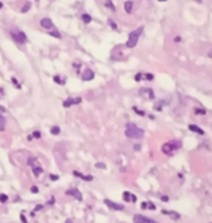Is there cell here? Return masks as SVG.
<instances>
[{"instance_id": "6da1fadb", "label": "cell", "mask_w": 212, "mask_h": 223, "mask_svg": "<svg viewBox=\"0 0 212 223\" xmlns=\"http://www.w3.org/2000/svg\"><path fill=\"white\" fill-rule=\"evenodd\" d=\"M125 135L131 139H142L144 136V131L141 128H138L135 123H127L125 128Z\"/></svg>"}, {"instance_id": "7a4b0ae2", "label": "cell", "mask_w": 212, "mask_h": 223, "mask_svg": "<svg viewBox=\"0 0 212 223\" xmlns=\"http://www.w3.org/2000/svg\"><path fill=\"white\" fill-rule=\"evenodd\" d=\"M180 146H182V142H179V141H170V142H166V144L161 146V151H163L166 155L171 157V155H174V154L180 149Z\"/></svg>"}, {"instance_id": "3957f363", "label": "cell", "mask_w": 212, "mask_h": 223, "mask_svg": "<svg viewBox=\"0 0 212 223\" xmlns=\"http://www.w3.org/2000/svg\"><path fill=\"white\" fill-rule=\"evenodd\" d=\"M142 31H144V28H142V26H140V28H137L135 31H132V32L128 35V41H127V47H128V48H134V47L138 44V41H140V36H141Z\"/></svg>"}, {"instance_id": "277c9868", "label": "cell", "mask_w": 212, "mask_h": 223, "mask_svg": "<svg viewBox=\"0 0 212 223\" xmlns=\"http://www.w3.org/2000/svg\"><path fill=\"white\" fill-rule=\"evenodd\" d=\"M10 35H12V38L15 39V42H18V44H21V45L28 42L26 34H25L23 31H21V29H13V31H10Z\"/></svg>"}, {"instance_id": "5b68a950", "label": "cell", "mask_w": 212, "mask_h": 223, "mask_svg": "<svg viewBox=\"0 0 212 223\" xmlns=\"http://www.w3.org/2000/svg\"><path fill=\"white\" fill-rule=\"evenodd\" d=\"M134 223H158L153 219H148L145 216H141V214H135L134 216Z\"/></svg>"}, {"instance_id": "8992f818", "label": "cell", "mask_w": 212, "mask_h": 223, "mask_svg": "<svg viewBox=\"0 0 212 223\" xmlns=\"http://www.w3.org/2000/svg\"><path fill=\"white\" fill-rule=\"evenodd\" d=\"M41 26H42L44 29H47V31L54 29V23H52V21H51L50 18H42V19H41Z\"/></svg>"}, {"instance_id": "52a82bcc", "label": "cell", "mask_w": 212, "mask_h": 223, "mask_svg": "<svg viewBox=\"0 0 212 223\" xmlns=\"http://www.w3.org/2000/svg\"><path fill=\"white\" fill-rule=\"evenodd\" d=\"M105 204L108 206L109 209H112V210H124V206L122 204H116V203H114L112 200H108V198L105 200Z\"/></svg>"}, {"instance_id": "ba28073f", "label": "cell", "mask_w": 212, "mask_h": 223, "mask_svg": "<svg viewBox=\"0 0 212 223\" xmlns=\"http://www.w3.org/2000/svg\"><path fill=\"white\" fill-rule=\"evenodd\" d=\"M93 77H94V73H93V70H90V68H86V70L83 71V74H81V78H83L84 81H90V80H93Z\"/></svg>"}, {"instance_id": "9c48e42d", "label": "cell", "mask_w": 212, "mask_h": 223, "mask_svg": "<svg viewBox=\"0 0 212 223\" xmlns=\"http://www.w3.org/2000/svg\"><path fill=\"white\" fill-rule=\"evenodd\" d=\"M140 94H142V96H144V94L148 96L150 100H154V97H156V96H154V91H153L151 88H141V90H140Z\"/></svg>"}, {"instance_id": "30bf717a", "label": "cell", "mask_w": 212, "mask_h": 223, "mask_svg": "<svg viewBox=\"0 0 212 223\" xmlns=\"http://www.w3.org/2000/svg\"><path fill=\"white\" fill-rule=\"evenodd\" d=\"M161 213L166 214V216H170V217L174 219V220H179V219H180V214L176 213V211H171V210H166V209H164V210H161Z\"/></svg>"}, {"instance_id": "8fae6325", "label": "cell", "mask_w": 212, "mask_h": 223, "mask_svg": "<svg viewBox=\"0 0 212 223\" xmlns=\"http://www.w3.org/2000/svg\"><path fill=\"white\" fill-rule=\"evenodd\" d=\"M124 200L128 201V203H129V201H131V203H135V201H137V197H135L134 194H131L129 191H124Z\"/></svg>"}, {"instance_id": "7c38bea8", "label": "cell", "mask_w": 212, "mask_h": 223, "mask_svg": "<svg viewBox=\"0 0 212 223\" xmlns=\"http://www.w3.org/2000/svg\"><path fill=\"white\" fill-rule=\"evenodd\" d=\"M67 194H70V196H74L77 200H81V198H83V196L80 194V191H78L77 188H71V190H68V191H67Z\"/></svg>"}, {"instance_id": "4fadbf2b", "label": "cell", "mask_w": 212, "mask_h": 223, "mask_svg": "<svg viewBox=\"0 0 212 223\" xmlns=\"http://www.w3.org/2000/svg\"><path fill=\"white\" fill-rule=\"evenodd\" d=\"M124 9H125L127 13H131L134 10V3L131 2V0H127V2L124 3Z\"/></svg>"}, {"instance_id": "5bb4252c", "label": "cell", "mask_w": 212, "mask_h": 223, "mask_svg": "<svg viewBox=\"0 0 212 223\" xmlns=\"http://www.w3.org/2000/svg\"><path fill=\"white\" fill-rule=\"evenodd\" d=\"M189 131H192V132H195V133H198V135H203V133H205L203 129L198 128L196 125H189Z\"/></svg>"}, {"instance_id": "9a60e30c", "label": "cell", "mask_w": 212, "mask_h": 223, "mask_svg": "<svg viewBox=\"0 0 212 223\" xmlns=\"http://www.w3.org/2000/svg\"><path fill=\"white\" fill-rule=\"evenodd\" d=\"M74 175H76V177H80V178L84 180V181H93V177H92V175H84V174H80L78 171H74Z\"/></svg>"}, {"instance_id": "2e32d148", "label": "cell", "mask_w": 212, "mask_h": 223, "mask_svg": "<svg viewBox=\"0 0 212 223\" xmlns=\"http://www.w3.org/2000/svg\"><path fill=\"white\" fill-rule=\"evenodd\" d=\"M32 172H34V175H35V177H39V175L44 172V170H42V167H41V165H36V167H34V168H32Z\"/></svg>"}, {"instance_id": "e0dca14e", "label": "cell", "mask_w": 212, "mask_h": 223, "mask_svg": "<svg viewBox=\"0 0 212 223\" xmlns=\"http://www.w3.org/2000/svg\"><path fill=\"white\" fill-rule=\"evenodd\" d=\"M105 6L108 8L111 12H116V8H115V5L112 3V0H106V2H105Z\"/></svg>"}, {"instance_id": "ac0fdd59", "label": "cell", "mask_w": 212, "mask_h": 223, "mask_svg": "<svg viewBox=\"0 0 212 223\" xmlns=\"http://www.w3.org/2000/svg\"><path fill=\"white\" fill-rule=\"evenodd\" d=\"M5 128H6V119L3 118V115L0 113V132H3L5 131Z\"/></svg>"}, {"instance_id": "d6986e66", "label": "cell", "mask_w": 212, "mask_h": 223, "mask_svg": "<svg viewBox=\"0 0 212 223\" xmlns=\"http://www.w3.org/2000/svg\"><path fill=\"white\" fill-rule=\"evenodd\" d=\"M81 21H83V23H90L92 22V16L87 15V13H83L81 15Z\"/></svg>"}, {"instance_id": "ffe728a7", "label": "cell", "mask_w": 212, "mask_h": 223, "mask_svg": "<svg viewBox=\"0 0 212 223\" xmlns=\"http://www.w3.org/2000/svg\"><path fill=\"white\" fill-rule=\"evenodd\" d=\"M73 104H74V99H71V97H70V99H67V100L63 103V106H64V107H70V106H73Z\"/></svg>"}, {"instance_id": "44dd1931", "label": "cell", "mask_w": 212, "mask_h": 223, "mask_svg": "<svg viewBox=\"0 0 212 223\" xmlns=\"http://www.w3.org/2000/svg\"><path fill=\"white\" fill-rule=\"evenodd\" d=\"M48 34H50L51 36H55V38H58V39L61 38V34H60V32H57L55 29H51V31H48Z\"/></svg>"}, {"instance_id": "7402d4cb", "label": "cell", "mask_w": 212, "mask_h": 223, "mask_svg": "<svg viewBox=\"0 0 212 223\" xmlns=\"http://www.w3.org/2000/svg\"><path fill=\"white\" fill-rule=\"evenodd\" d=\"M28 165L36 167V165H39V164H38V159H36V158H29V159H28Z\"/></svg>"}, {"instance_id": "603a6c76", "label": "cell", "mask_w": 212, "mask_h": 223, "mask_svg": "<svg viewBox=\"0 0 212 223\" xmlns=\"http://www.w3.org/2000/svg\"><path fill=\"white\" fill-rule=\"evenodd\" d=\"M60 132H61V129H60L58 126H52V128H51V133H52V135H60Z\"/></svg>"}, {"instance_id": "cb8c5ba5", "label": "cell", "mask_w": 212, "mask_h": 223, "mask_svg": "<svg viewBox=\"0 0 212 223\" xmlns=\"http://www.w3.org/2000/svg\"><path fill=\"white\" fill-rule=\"evenodd\" d=\"M54 81H55L57 84H64V83H65V80L60 78V75H54Z\"/></svg>"}, {"instance_id": "d4e9b609", "label": "cell", "mask_w": 212, "mask_h": 223, "mask_svg": "<svg viewBox=\"0 0 212 223\" xmlns=\"http://www.w3.org/2000/svg\"><path fill=\"white\" fill-rule=\"evenodd\" d=\"M134 112H135L138 116H145V112H144V110H140L138 107H134Z\"/></svg>"}, {"instance_id": "484cf974", "label": "cell", "mask_w": 212, "mask_h": 223, "mask_svg": "<svg viewBox=\"0 0 212 223\" xmlns=\"http://www.w3.org/2000/svg\"><path fill=\"white\" fill-rule=\"evenodd\" d=\"M31 9V3L29 2H26L25 5H23V8H22V13H25V12H28Z\"/></svg>"}, {"instance_id": "4316f807", "label": "cell", "mask_w": 212, "mask_h": 223, "mask_svg": "<svg viewBox=\"0 0 212 223\" xmlns=\"http://www.w3.org/2000/svg\"><path fill=\"white\" fill-rule=\"evenodd\" d=\"M195 113H196V115H205L206 110H205V109H195Z\"/></svg>"}, {"instance_id": "83f0119b", "label": "cell", "mask_w": 212, "mask_h": 223, "mask_svg": "<svg viewBox=\"0 0 212 223\" xmlns=\"http://www.w3.org/2000/svg\"><path fill=\"white\" fill-rule=\"evenodd\" d=\"M144 78H145V80H148V81H153V80H154V75L148 73V74H144Z\"/></svg>"}, {"instance_id": "f1b7e54d", "label": "cell", "mask_w": 212, "mask_h": 223, "mask_svg": "<svg viewBox=\"0 0 212 223\" xmlns=\"http://www.w3.org/2000/svg\"><path fill=\"white\" fill-rule=\"evenodd\" d=\"M147 209H150V210H156V204L151 203V201H147Z\"/></svg>"}, {"instance_id": "f546056e", "label": "cell", "mask_w": 212, "mask_h": 223, "mask_svg": "<svg viewBox=\"0 0 212 223\" xmlns=\"http://www.w3.org/2000/svg\"><path fill=\"white\" fill-rule=\"evenodd\" d=\"M8 201V196L6 194H0V203H6Z\"/></svg>"}, {"instance_id": "4dcf8cb0", "label": "cell", "mask_w": 212, "mask_h": 223, "mask_svg": "<svg viewBox=\"0 0 212 223\" xmlns=\"http://www.w3.org/2000/svg\"><path fill=\"white\" fill-rule=\"evenodd\" d=\"M108 23L111 25V28H112L114 31H118V26H116V25H115V23H114V22H112L111 19H108Z\"/></svg>"}, {"instance_id": "1f68e13d", "label": "cell", "mask_w": 212, "mask_h": 223, "mask_svg": "<svg viewBox=\"0 0 212 223\" xmlns=\"http://www.w3.org/2000/svg\"><path fill=\"white\" fill-rule=\"evenodd\" d=\"M31 138H36V139H39V138H41V132H39V131H35V132L32 133Z\"/></svg>"}, {"instance_id": "d6a6232c", "label": "cell", "mask_w": 212, "mask_h": 223, "mask_svg": "<svg viewBox=\"0 0 212 223\" xmlns=\"http://www.w3.org/2000/svg\"><path fill=\"white\" fill-rule=\"evenodd\" d=\"M144 78V74H141V73H138L137 75H135V81H141Z\"/></svg>"}, {"instance_id": "836d02e7", "label": "cell", "mask_w": 212, "mask_h": 223, "mask_svg": "<svg viewBox=\"0 0 212 223\" xmlns=\"http://www.w3.org/2000/svg\"><path fill=\"white\" fill-rule=\"evenodd\" d=\"M96 168H100V170H105V168H106V165H105L103 162H97V164H96Z\"/></svg>"}, {"instance_id": "e575fe53", "label": "cell", "mask_w": 212, "mask_h": 223, "mask_svg": "<svg viewBox=\"0 0 212 223\" xmlns=\"http://www.w3.org/2000/svg\"><path fill=\"white\" fill-rule=\"evenodd\" d=\"M12 83H13V84H15V86H16V87H18V88H21V84H19V83H18V81H16V78H15V77H13V78H12Z\"/></svg>"}, {"instance_id": "d590c367", "label": "cell", "mask_w": 212, "mask_h": 223, "mask_svg": "<svg viewBox=\"0 0 212 223\" xmlns=\"http://www.w3.org/2000/svg\"><path fill=\"white\" fill-rule=\"evenodd\" d=\"M31 191H32V193H38V187H36V185H32V187H31Z\"/></svg>"}, {"instance_id": "8d00e7d4", "label": "cell", "mask_w": 212, "mask_h": 223, "mask_svg": "<svg viewBox=\"0 0 212 223\" xmlns=\"http://www.w3.org/2000/svg\"><path fill=\"white\" fill-rule=\"evenodd\" d=\"M50 178H51V180H54V181H57V180H58V175L52 174V175H50Z\"/></svg>"}, {"instance_id": "74e56055", "label": "cell", "mask_w": 212, "mask_h": 223, "mask_svg": "<svg viewBox=\"0 0 212 223\" xmlns=\"http://www.w3.org/2000/svg\"><path fill=\"white\" fill-rule=\"evenodd\" d=\"M21 220H22L23 223H26V222H28V220H26V217H25L23 214H21Z\"/></svg>"}, {"instance_id": "f35d334b", "label": "cell", "mask_w": 212, "mask_h": 223, "mask_svg": "<svg viewBox=\"0 0 212 223\" xmlns=\"http://www.w3.org/2000/svg\"><path fill=\"white\" fill-rule=\"evenodd\" d=\"M140 146H141V145L137 144V145H134V149H135V151H140Z\"/></svg>"}, {"instance_id": "ab89813d", "label": "cell", "mask_w": 212, "mask_h": 223, "mask_svg": "<svg viewBox=\"0 0 212 223\" xmlns=\"http://www.w3.org/2000/svg\"><path fill=\"white\" fill-rule=\"evenodd\" d=\"M161 200H163V201H167L169 197H167V196H161Z\"/></svg>"}, {"instance_id": "60d3db41", "label": "cell", "mask_w": 212, "mask_h": 223, "mask_svg": "<svg viewBox=\"0 0 212 223\" xmlns=\"http://www.w3.org/2000/svg\"><path fill=\"white\" fill-rule=\"evenodd\" d=\"M141 209H142V210H144V209H147V201H145V203H142V204H141Z\"/></svg>"}, {"instance_id": "b9f144b4", "label": "cell", "mask_w": 212, "mask_h": 223, "mask_svg": "<svg viewBox=\"0 0 212 223\" xmlns=\"http://www.w3.org/2000/svg\"><path fill=\"white\" fill-rule=\"evenodd\" d=\"M174 42H180V36H176L174 38Z\"/></svg>"}, {"instance_id": "7bdbcfd3", "label": "cell", "mask_w": 212, "mask_h": 223, "mask_svg": "<svg viewBox=\"0 0 212 223\" xmlns=\"http://www.w3.org/2000/svg\"><path fill=\"white\" fill-rule=\"evenodd\" d=\"M2 8H3V5H2V3H0V9H2Z\"/></svg>"}, {"instance_id": "ee69618b", "label": "cell", "mask_w": 212, "mask_h": 223, "mask_svg": "<svg viewBox=\"0 0 212 223\" xmlns=\"http://www.w3.org/2000/svg\"><path fill=\"white\" fill-rule=\"evenodd\" d=\"M67 223H71V220H67Z\"/></svg>"}, {"instance_id": "f6af8a7d", "label": "cell", "mask_w": 212, "mask_h": 223, "mask_svg": "<svg viewBox=\"0 0 212 223\" xmlns=\"http://www.w3.org/2000/svg\"><path fill=\"white\" fill-rule=\"evenodd\" d=\"M158 2H164V0H158Z\"/></svg>"}, {"instance_id": "bcb514c9", "label": "cell", "mask_w": 212, "mask_h": 223, "mask_svg": "<svg viewBox=\"0 0 212 223\" xmlns=\"http://www.w3.org/2000/svg\"><path fill=\"white\" fill-rule=\"evenodd\" d=\"M196 2H202V0H196Z\"/></svg>"}]
</instances>
